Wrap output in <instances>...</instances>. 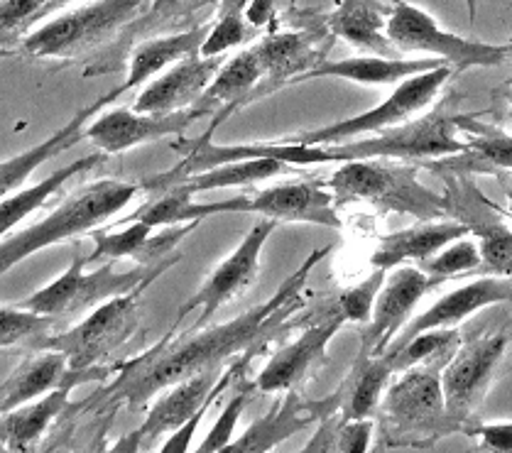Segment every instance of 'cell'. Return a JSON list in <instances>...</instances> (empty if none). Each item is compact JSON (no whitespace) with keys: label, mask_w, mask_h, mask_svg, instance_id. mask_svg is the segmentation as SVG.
<instances>
[{"label":"cell","mask_w":512,"mask_h":453,"mask_svg":"<svg viewBox=\"0 0 512 453\" xmlns=\"http://www.w3.org/2000/svg\"><path fill=\"white\" fill-rule=\"evenodd\" d=\"M331 253V248L314 250L297 270L277 287L268 302L258 304L238 319L216 326H196L192 334L174 338V329L162 338L157 346L147 348L138 358L116 365V380L89 397V405L98 409L128 407L143 409L157 392L167 390L174 382L192 378L206 368H219L223 360L238 356L241 351L253 348V343L268 341L280 331V326L294 314L304 309V287L309 272Z\"/></svg>","instance_id":"cell-1"},{"label":"cell","mask_w":512,"mask_h":453,"mask_svg":"<svg viewBox=\"0 0 512 453\" xmlns=\"http://www.w3.org/2000/svg\"><path fill=\"white\" fill-rule=\"evenodd\" d=\"M140 189V184L118 179H98L81 187L40 223H32L25 231L0 240V275L49 245L94 231L106 218L123 211Z\"/></svg>","instance_id":"cell-2"},{"label":"cell","mask_w":512,"mask_h":453,"mask_svg":"<svg viewBox=\"0 0 512 453\" xmlns=\"http://www.w3.org/2000/svg\"><path fill=\"white\" fill-rule=\"evenodd\" d=\"M419 162L412 165H392L380 157L368 160H346L343 167L331 174L326 189L334 196V204L346 201H368L383 211L410 214L419 221H441L449 218V206L444 196L424 189L417 182Z\"/></svg>","instance_id":"cell-3"},{"label":"cell","mask_w":512,"mask_h":453,"mask_svg":"<svg viewBox=\"0 0 512 453\" xmlns=\"http://www.w3.org/2000/svg\"><path fill=\"white\" fill-rule=\"evenodd\" d=\"M179 258L182 255L172 253L170 258L160 260V263L140 265L128 272H116L113 260H106L101 270L84 272L86 255L76 250L67 270L57 280L49 282L47 287L30 294L23 307L47 316H67L76 314V311L94 309L106 299L118 297V294H128L138 287H150L157 277L165 275L172 265H177Z\"/></svg>","instance_id":"cell-4"},{"label":"cell","mask_w":512,"mask_h":453,"mask_svg":"<svg viewBox=\"0 0 512 453\" xmlns=\"http://www.w3.org/2000/svg\"><path fill=\"white\" fill-rule=\"evenodd\" d=\"M456 101L459 96L444 98L441 106L434 108L429 116L412 120L407 125H392L388 130L375 133L368 140H343L329 147L336 162L346 160H368V157H380V160H432V157L464 155L468 150L466 143L456 140Z\"/></svg>","instance_id":"cell-5"},{"label":"cell","mask_w":512,"mask_h":453,"mask_svg":"<svg viewBox=\"0 0 512 453\" xmlns=\"http://www.w3.org/2000/svg\"><path fill=\"white\" fill-rule=\"evenodd\" d=\"M385 35L397 54H429L451 64L454 72L471 67H500L510 57V47L505 45H483L441 30L432 15L407 0H392Z\"/></svg>","instance_id":"cell-6"},{"label":"cell","mask_w":512,"mask_h":453,"mask_svg":"<svg viewBox=\"0 0 512 453\" xmlns=\"http://www.w3.org/2000/svg\"><path fill=\"white\" fill-rule=\"evenodd\" d=\"M143 8L145 0H96L37 27L23 40V49L40 59L79 57L138 18Z\"/></svg>","instance_id":"cell-7"},{"label":"cell","mask_w":512,"mask_h":453,"mask_svg":"<svg viewBox=\"0 0 512 453\" xmlns=\"http://www.w3.org/2000/svg\"><path fill=\"white\" fill-rule=\"evenodd\" d=\"M145 289L147 287H138L128 294L106 299V302L94 307V311L81 324L57 336L49 334L45 341H40V348H52V351L64 353L72 370L103 365V360L111 358L138 331L140 294Z\"/></svg>","instance_id":"cell-8"},{"label":"cell","mask_w":512,"mask_h":453,"mask_svg":"<svg viewBox=\"0 0 512 453\" xmlns=\"http://www.w3.org/2000/svg\"><path fill=\"white\" fill-rule=\"evenodd\" d=\"M451 76H454V69L446 62L434 69H427V72L412 74L402 79L400 84H395V91L380 106L370 108L366 113H358L353 118L339 120L334 125H326V128L312 130V133H299L285 140H294V143L304 145H336L343 143V140H351L353 135L388 130L392 125L405 123V120L415 118L419 111H424L439 96V91L444 89V84Z\"/></svg>","instance_id":"cell-9"},{"label":"cell","mask_w":512,"mask_h":453,"mask_svg":"<svg viewBox=\"0 0 512 453\" xmlns=\"http://www.w3.org/2000/svg\"><path fill=\"white\" fill-rule=\"evenodd\" d=\"M508 346L510 326H503L493 334L473 336L464 346H456V351L441 368L444 407L451 422H464L471 417L473 409L481 405Z\"/></svg>","instance_id":"cell-10"},{"label":"cell","mask_w":512,"mask_h":453,"mask_svg":"<svg viewBox=\"0 0 512 453\" xmlns=\"http://www.w3.org/2000/svg\"><path fill=\"white\" fill-rule=\"evenodd\" d=\"M216 214H260L272 221L317 223V226L341 231V218L326 184L319 182H285L277 187L255 191L250 196L219 201V204H199V218Z\"/></svg>","instance_id":"cell-11"},{"label":"cell","mask_w":512,"mask_h":453,"mask_svg":"<svg viewBox=\"0 0 512 453\" xmlns=\"http://www.w3.org/2000/svg\"><path fill=\"white\" fill-rule=\"evenodd\" d=\"M456 346L422 360V365H410L400 380L385 387L380 400H383L388 422L402 431H432L441 427L444 419H449L444 407V390H441V368L456 351Z\"/></svg>","instance_id":"cell-12"},{"label":"cell","mask_w":512,"mask_h":453,"mask_svg":"<svg viewBox=\"0 0 512 453\" xmlns=\"http://www.w3.org/2000/svg\"><path fill=\"white\" fill-rule=\"evenodd\" d=\"M275 228L277 221H272V218H263V221L255 223V226L245 233L241 245H238V248L233 250L209 277H206L204 285L196 289L192 297L179 307L174 326L182 324L194 309H201L196 326L209 324L211 316H214L223 304L231 302V299L238 297L243 289L253 285L255 277H258L260 253H263L265 243H268V238L275 233Z\"/></svg>","instance_id":"cell-13"},{"label":"cell","mask_w":512,"mask_h":453,"mask_svg":"<svg viewBox=\"0 0 512 453\" xmlns=\"http://www.w3.org/2000/svg\"><path fill=\"white\" fill-rule=\"evenodd\" d=\"M211 108L189 106L172 113H138L130 108H116L103 113L94 123H86L84 138H89L106 155H121L133 147L179 135Z\"/></svg>","instance_id":"cell-14"},{"label":"cell","mask_w":512,"mask_h":453,"mask_svg":"<svg viewBox=\"0 0 512 453\" xmlns=\"http://www.w3.org/2000/svg\"><path fill=\"white\" fill-rule=\"evenodd\" d=\"M116 373V365H94V368L74 370L69 380L49 390L40 400H30L25 405L10 409L0 419V446L8 451H32L37 441L45 436L57 417H62L64 409L69 407V395L76 385H84L91 380H106L108 375Z\"/></svg>","instance_id":"cell-15"},{"label":"cell","mask_w":512,"mask_h":453,"mask_svg":"<svg viewBox=\"0 0 512 453\" xmlns=\"http://www.w3.org/2000/svg\"><path fill=\"white\" fill-rule=\"evenodd\" d=\"M437 285L439 282L432 280L419 267H400V270L392 272L390 280H383L378 294H375L373 309L368 316L370 324L363 331L361 351L383 356L397 331L407 324L419 299Z\"/></svg>","instance_id":"cell-16"},{"label":"cell","mask_w":512,"mask_h":453,"mask_svg":"<svg viewBox=\"0 0 512 453\" xmlns=\"http://www.w3.org/2000/svg\"><path fill=\"white\" fill-rule=\"evenodd\" d=\"M512 297V285L510 277H476L468 285L454 289L446 297H441L432 309H427L424 314H419L417 319H412L410 324L402 326L397 331L395 338H392V346L385 348L383 356L392 360L397 351L410 341L412 336L422 334V331L429 329H446V326H459L461 321L473 316L476 311L490 307V304L510 302Z\"/></svg>","instance_id":"cell-17"},{"label":"cell","mask_w":512,"mask_h":453,"mask_svg":"<svg viewBox=\"0 0 512 453\" xmlns=\"http://www.w3.org/2000/svg\"><path fill=\"white\" fill-rule=\"evenodd\" d=\"M444 179L446 187H451V196H444L446 206H449V218H456L459 223H464L468 231L481 238V248L478 250H481V260L490 270L510 277V228L503 221L490 218V211H495V206L473 184H468L466 177L456 179L446 174Z\"/></svg>","instance_id":"cell-18"},{"label":"cell","mask_w":512,"mask_h":453,"mask_svg":"<svg viewBox=\"0 0 512 453\" xmlns=\"http://www.w3.org/2000/svg\"><path fill=\"white\" fill-rule=\"evenodd\" d=\"M343 324H346V321H343L341 316H326L321 324L309 326L297 341L280 348V351L270 358V363L260 370V375L253 382L255 390L268 392V395L270 392L294 390L299 382L307 380L309 370L326 363V348H329L331 338L336 336V331H339Z\"/></svg>","instance_id":"cell-19"},{"label":"cell","mask_w":512,"mask_h":453,"mask_svg":"<svg viewBox=\"0 0 512 453\" xmlns=\"http://www.w3.org/2000/svg\"><path fill=\"white\" fill-rule=\"evenodd\" d=\"M216 380H219V368H206L201 373L174 382L162 400L155 402V407L147 412L145 422L140 424L138 431L128 434L116 451H138L145 441L160 439L167 431L182 427L189 417L206 402L209 392L214 390Z\"/></svg>","instance_id":"cell-20"},{"label":"cell","mask_w":512,"mask_h":453,"mask_svg":"<svg viewBox=\"0 0 512 453\" xmlns=\"http://www.w3.org/2000/svg\"><path fill=\"white\" fill-rule=\"evenodd\" d=\"M223 54L219 57H184L174 62L170 72H165L160 79L152 81L140 91L135 98V108L138 113H172L182 111V108L194 106L214 74L219 72L223 64Z\"/></svg>","instance_id":"cell-21"},{"label":"cell","mask_w":512,"mask_h":453,"mask_svg":"<svg viewBox=\"0 0 512 453\" xmlns=\"http://www.w3.org/2000/svg\"><path fill=\"white\" fill-rule=\"evenodd\" d=\"M123 94H125V89L123 86H118V89H113L111 94L96 98L94 103H89V106H84L81 111H76V116L69 120L67 125H62L57 133L49 135V138L42 140L40 145L30 147V150L20 152V155L0 162V199H5V196L13 194V191H18L20 187H23L37 167H42L45 162L52 160V157L62 155V152H67L69 147H74L76 143H79V140H84L86 123H89V120L94 118L103 106H108V103H113Z\"/></svg>","instance_id":"cell-22"},{"label":"cell","mask_w":512,"mask_h":453,"mask_svg":"<svg viewBox=\"0 0 512 453\" xmlns=\"http://www.w3.org/2000/svg\"><path fill=\"white\" fill-rule=\"evenodd\" d=\"M324 417L319 402H304L299 400L297 392L287 390L285 400L277 402L265 417L250 424L245 429L241 439L228 441L223 446L226 453H265L272 451L277 444L287 439V436L297 434V431L312 427V422H319Z\"/></svg>","instance_id":"cell-23"},{"label":"cell","mask_w":512,"mask_h":453,"mask_svg":"<svg viewBox=\"0 0 512 453\" xmlns=\"http://www.w3.org/2000/svg\"><path fill=\"white\" fill-rule=\"evenodd\" d=\"M392 373L395 370H392V360L388 356L361 351L356 365L348 373L346 382L336 390V395L329 400H321L324 412L334 414L339 409L343 419L370 417L378 409Z\"/></svg>","instance_id":"cell-24"},{"label":"cell","mask_w":512,"mask_h":453,"mask_svg":"<svg viewBox=\"0 0 512 453\" xmlns=\"http://www.w3.org/2000/svg\"><path fill=\"white\" fill-rule=\"evenodd\" d=\"M444 64V59L437 57H422V59H400V57H351L341 59V62H321L309 72L294 76L290 84H299V81L309 79H321V76H336V79L356 81V84H368V86H395L400 84L407 76L427 72V69L439 67Z\"/></svg>","instance_id":"cell-25"},{"label":"cell","mask_w":512,"mask_h":453,"mask_svg":"<svg viewBox=\"0 0 512 453\" xmlns=\"http://www.w3.org/2000/svg\"><path fill=\"white\" fill-rule=\"evenodd\" d=\"M464 236H471V231L459 221H444V218L439 223L422 221L417 226L405 228V231L380 238V245L373 258H370V265L380 267V270H390V267H397L405 260H424L444 248V245H449L451 240Z\"/></svg>","instance_id":"cell-26"},{"label":"cell","mask_w":512,"mask_h":453,"mask_svg":"<svg viewBox=\"0 0 512 453\" xmlns=\"http://www.w3.org/2000/svg\"><path fill=\"white\" fill-rule=\"evenodd\" d=\"M72 375L74 370L69 368L64 353L40 348V353H32L30 358H25L0 385V414L25 405L35 397L47 395L49 390L59 387Z\"/></svg>","instance_id":"cell-27"},{"label":"cell","mask_w":512,"mask_h":453,"mask_svg":"<svg viewBox=\"0 0 512 453\" xmlns=\"http://www.w3.org/2000/svg\"><path fill=\"white\" fill-rule=\"evenodd\" d=\"M388 15L390 5L378 3V0H343L329 15L326 25L334 35L343 37L358 49H368L378 57H400L385 35Z\"/></svg>","instance_id":"cell-28"},{"label":"cell","mask_w":512,"mask_h":453,"mask_svg":"<svg viewBox=\"0 0 512 453\" xmlns=\"http://www.w3.org/2000/svg\"><path fill=\"white\" fill-rule=\"evenodd\" d=\"M255 57H258L263 76L268 74L270 81L265 89L255 91L253 98L270 94V91L282 89L290 84L294 76L309 72L317 64L324 62V52L314 49L309 37L304 32H285V35H270L268 40L253 47Z\"/></svg>","instance_id":"cell-29"},{"label":"cell","mask_w":512,"mask_h":453,"mask_svg":"<svg viewBox=\"0 0 512 453\" xmlns=\"http://www.w3.org/2000/svg\"><path fill=\"white\" fill-rule=\"evenodd\" d=\"M206 32H209V27L201 25L187 32H177V35L152 37V40L140 42L133 49V54H130L128 76L123 81V89L130 91L133 86H143L145 81H150L152 76L160 74L170 64L184 57H192V54H199Z\"/></svg>","instance_id":"cell-30"},{"label":"cell","mask_w":512,"mask_h":453,"mask_svg":"<svg viewBox=\"0 0 512 453\" xmlns=\"http://www.w3.org/2000/svg\"><path fill=\"white\" fill-rule=\"evenodd\" d=\"M103 160H106V152L86 155V157H81V160L72 162V165L59 167L57 172H52L47 179H42V182L32 184V187L13 191V194H8L5 199H0V238H3L5 233L13 231L18 223H23L27 216L35 214L37 209H42L49 196L57 194V191L69 182V179L79 177V174H84V172H89V169L103 165Z\"/></svg>","instance_id":"cell-31"},{"label":"cell","mask_w":512,"mask_h":453,"mask_svg":"<svg viewBox=\"0 0 512 453\" xmlns=\"http://www.w3.org/2000/svg\"><path fill=\"white\" fill-rule=\"evenodd\" d=\"M260 79H263V67H260L258 57H255L253 47H250L236 54L233 59H223L219 72L209 81V86L199 96L196 106L214 108L211 103L243 106V103H248Z\"/></svg>","instance_id":"cell-32"},{"label":"cell","mask_w":512,"mask_h":453,"mask_svg":"<svg viewBox=\"0 0 512 453\" xmlns=\"http://www.w3.org/2000/svg\"><path fill=\"white\" fill-rule=\"evenodd\" d=\"M285 169H287L285 162L275 160V157H253V160L228 162V165L201 169V172L189 174V177L177 179V182L172 184H179V187H184L194 196V194H201V191H211V189L245 187V184L265 182V179L282 174Z\"/></svg>","instance_id":"cell-33"},{"label":"cell","mask_w":512,"mask_h":453,"mask_svg":"<svg viewBox=\"0 0 512 453\" xmlns=\"http://www.w3.org/2000/svg\"><path fill=\"white\" fill-rule=\"evenodd\" d=\"M152 233H155V228L140 221H130L128 226L118 233L94 231L91 233V238H94V253L86 255V263H96V260L133 258L138 260L140 265H155L150 263Z\"/></svg>","instance_id":"cell-34"},{"label":"cell","mask_w":512,"mask_h":453,"mask_svg":"<svg viewBox=\"0 0 512 453\" xmlns=\"http://www.w3.org/2000/svg\"><path fill=\"white\" fill-rule=\"evenodd\" d=\"M54 316L37 314L25 307H0V348H13L20 343H35L52 334Z\"/></svg>","instance_id":"cell-35"},{"label":"cell","mask_w":512,"mask_h":453,"mask_svg":"<svg viewBox=\"0 0 512 453\" xmlns=\"http://www.w3.org/2000/svg\"><path fill=\"white\" fill-rule=\"evenodd\" d=\"M481 250L473 243L471 236L451 240L449 245L437 250L429 258L419 260V270L427 272L432 280H446V277L464 275V272H476L481 267Z\"/></svg>","instance_id":"cell-36"},{"label":"cell","mask_w":512,"mask_h":453,"mask_svg":"<svg viewBox=\"0 0 512 453\" xmlns=\"http://www.w3.org/2000/svg\"><path fill=\"white\" fill-rule=\"evenodd\" d=\"M253 356H255V351H248V356L241 358V360H236V363H231V365H228L226 370H223V373L219 375V380H216L214 390H211V392H209V397H206L204 405H201L199 409H196V412L192 414V417H189L187 422L182 424V427L174 429L170 439H167L165 444L160 446V451H162V453H187L189 449H192L194 431H196V427H199V424H201V419H204V414L209 412L211 405H214V402L219 400V397L223 395V392L228 390V385H231L233 378H238V375L243 373L245 365H248V360L253 358Z\"/></svg>","instance_id":"cell-37"},{"label":"cell","mask_w":512,"mask_h":453,"mask_svg":"<svg viewBox=\"0 0 512 453\" xmlns=\"http://www.w3.org/2000/svg\"><path fill=\"white\" fill-rule=\"evenodd\" d=\"M459 338L461 336H459V331H456V326L422 331V334L412 336L410 341H407L405 346H402L400 351L392 356V370H405V368H410V365L422 363V360L437 356V353L444 351V348L456 346V343H459Z\"/></svg>","instance_id":"cell-38"},{"label":"cell","mask_w":512,"mask_h":453,"mask_svg":"<svg viewBox=\"0 0 512 453\" xmlns=\"http://www.w3.org/2000/svg\"><path fill=\"white\" fill-rule=\"evenodd\" d=\"M385 272L388 270H380V267H375L373 275L366 277L361 285L341 292L334 302V314H329V316H341L343 321H358V324H366L368 316H370V309H373L375 294H378V289L385 280Z\"/></svg>","instance_id":"cell-39"},{"label":"cell","mask_w":512,"mask_h":453,"mask_svg":"<svg viewBox=\"0 0 512 453\" xmlns=\"http://www.w3.org/2000/svg\"><path fill=\"white\" fill-rule=\"evenodd\" d=\"M253 390H255L253 382H241V387H238L236 395L231 397V402H228L226 409L219 414V422L214 424V429L209 431V436L201 441L199 453L223 451V446L233 439V429H236L238 419H241L245 407H248L250 397H253Z\"/></svg>","instance_id":"cell-40"},{"label":"cell","mask_w":512,"mask_h":453,"mask_svg":"<svg viewBox=\"0 0 512 453\" xmlns=\"http://www.w3.org/2000/svg\"><path fill=\"white\" fill-rule=\"evenodd\" d=\"M248 40V23L243 15H221L214 27L206 32L199 47V57H219L226 49L243 45Z\"/></svg>","instance_id":"cell-41"},{"label":"cell","mask_w":512,"mask_h":453,"mask_svg":"<svg viewBox=\"0 0 512 453\" xmlns=\"http://www.w3.org/2000/svg\"><path fill=\"white\" fill-rule=\"evenodd\" d=\"M370 434H373V422L368 417L343 419L341 414H336L334 434H331V451L366 453L370 449Z\"/></svg>","instance_id":"cell-42"},{"label":"cell","mask_w":512,"mask_h":453,"mask_svg":"<svg viewBox=\"0 0 512 453\" xmlns=\"http://www.w3.org/2000/svg\"><path fill=\"white\" fill-rule=\"evenodd\" d=\"M468 434L478 436V439L483 441V446H488V449H495L500 453H510L512 451V427H510V422L488 424V427L471 429Z\"/></svg>","instance_id":"cell-43"},{"label":"cell","mask_w":512,"mask_h":453,"mask_svg":"<svg viewBox=\"0 0 512 453\" xmlns=\"http://www.w3.org/2000/svg\"><path fill=\"white\" fill-rule=\"evenodd\" d=\"M184 3H187V0H155V5H152L150 13H147L145 18L138 23V30H145V27L160 23V20H167L174 10Z\"/></svg>","instance_id":"cell-44"},{"label":"cell","mask_w":512,"mask_h":453,"mask_svg":"<svg viewBox=\"0 0 512 453\" xmlns=\"http://www.w3.org/2000/svg\"><path fill=\"white\" fill-rule=\"evenodd\" d=\"M248 3L250 0H221L216 18H221V15H243L245 5Z\"/></svg>","instance_id":"cell-45"},{"label":"cell","mask_w":512,"mask_h":453,"mask_svg":"<svg viewBox=\"0 0 512 453\" xmlns=\"http://www.w3.org/2000/svg\"><path fill=\"white\" fill-rule=\"evenodd\" d=\"M478 3H481V0H466V5H468V20H476V13H478Z\"/></svg>","instance_id":"cell-46"},{"label":"cell","mask_w":512,"mask_h":453,"mask_svg":"<svg viewBox=\"0 0 512 453\" xmlns=\"http://www.w3.org/2000/svg\"><path fill=\"white\" fill-rule=\"evenodd\" d=\"M67 3H74V0H49V8H54V5H67Z\"/></svg>","instance_id":"cell-47"},{"label":"cell","mask_w":512,"mask_h":453,"mask_svg":"<svg viewBox=\"0 0 512 453\" xmlns=\"http://www.w3.org/2000/svg\"><path fill=\"white\" fill-rule=\"evenodd\" d=\"M8 54H10V52H3V49H0V59H3V57H8Z\"/></svg>","instance_id":"cell-48"}]
</instances>
